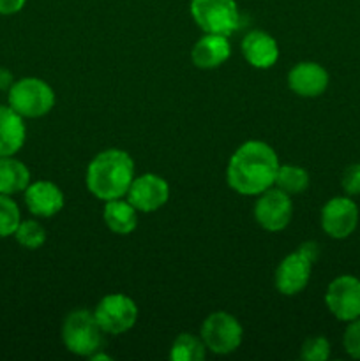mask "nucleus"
I'll return each mask as SVG.
<instances>
[{
	"label": "nucleus",
	"instance_id": "1",
	"mask_svg": "<svg viewBox=\"0 0 360 361\" xmlns=\"http://www.w3.org/2000/svg\"><path fill=\"white\" fill-rule=\"evenodd\" d=\"M279 157L265 141H246L232 155L226 169L228 185L242 196H260L274 187Z\"/></svg>",
	"mask_w": 360,
	"mask_h": 361
},
{
	"label": "nucleus",
	"instance_id": "2",
	"mask_svg": "<svg viewBox=\"0 0 360 361\" xmlns=\"http://www.w3.org/2000/svg\"><path fill=\"white\" fill-rule=\"evenodd\" d=\"M134 180V161L127 152L109 148L90 161L87 168V189L101 201L126 197Z\"/></svg>",
	"mask_w": 360,
	"mask_h": 361
},
{
	"label": "nucleus",
	"instance_id": "3",
	"mask_svg": "<svg viewBox=\"0 0 360 361\" xmlns=\"http://www.w3.org/2000/svg\"><path fill=\"white\" fill-rule=\"evenodd\" d=\"M320 256V247L314 242H306L288 254L275 270V289L284 296L300 295L307 288L314 261Z\"/></svg>",
	"mask_w": 360,
	"mask_h": 361
},
{
	"label": "nucleus",
	"instance_id": "4",
	"mask_svg": "<svg viewBox=\"0 0 360 361\" xmlns=\"http://www.w3.org/2000/svg\"><path fill=\"white\" fill-rule=\"evenodd\" d=\"M104 331L99 326L94 312L85 309L67 314L62 324V342L69 353L90 358L102 345Z\"/></svg>",
	"mask_w": 360,
	"mask_h": 361
},
{
	"label": "nucleus",
	"instance_id": "5",
	"mask_svg": "<svg viewBox=\"0 0 360 361\" xmlns=\"http://www.w3.org/2000/svg\"><path fill=\"white\" fill-rule=\"evenodd\" d=\"M7 101L11 108L23 118H39L53 109L55 92L41 78H21L9 88Z\"/></svg>",
	"mask_w": 360,
	"mask_h": 361
},
{
	"label": "nucleus",
	"instance_id": "6",
	"mask_svg": "<svg viewBox=\"0 0 360 361\" xmlns=\"http://www.w3.org/2000/svg\"><path fill=\"white\" fill-rule=\"evenodd\" d=\"M191 16L205 34L232 35L239 28L240 14L235 0H191Z\"/></svg>",
	"mask_w": 360,
	"mask_h": 361
},
{
	"label": "nucleus",
	"instance_id": "7",
	"mask_svg": "<svg viewBox=\"0 0 360 361\" xmlns=\"http://www.w3.org/2000/svg\"><path fill=\"white\" fill-rule=\"evenodd\" d=\"M200 337L205 348L214 355H232L242 344L244 328L232 314L214 312L201 324Z\"/></svg>",
	"mask_w": 360,
	"mask_h": 361
},
{
	"label": "nucleus",
	"instance_id": "8",
	"mask_svg": "<svg viewBox=\"0 0 360 361\" xmlns=\"http://www.w3.org/2000/svg\"><path fill=\"white\" fill-rule=\"evenodd\" d=\"M94 316L104 334L122 335L136 324L138 305L129 296L113 293L95 305Z\"/></svg>",
	"mask_w": 360,
	"mask_h": 361
},
{
	"label": "nucleus",
	"instance_id": "9",
	"mask_svg": "<svg viewBox=\"0 0 360 361\" xmlns=\"http://www.w3.org/2000/svg\"><path fill=\"white\" fill-rule=\"evenodd\" d=\"M325 303L335 319L342 323L360 317V279L353 275H339L328 284Z\"/></svg>",
	"mask_w": 360,
	"mask_h": 361
},
{
	"label": "nucleus",
	"instance_id": "10",
	"mask_svg": "<svg viewBox=\"0 0 360 361\" xmlns=\"http://www.w3.org/2000/svg\"><path fill=\"white\" fill-rule=\"evenodd\" d=\"M293 215L292 196L282 192L281 189H267L258 196L254 204V219L265 231L277 233L288 228Z\"/></svg>",
	"mask_w": 360,
	"mask_h": 361
},
{
	"label": "nucleus",
	"instance_id": "11",
	"mask_svg": "<svg viewBox=\"0 0 360 361\" xmlns=\"http://www.w3.org/2000/svg\"><path fill=\"white\" fill-rule=\"evenodd\" d=\"M359 226V207L349 196L332 197L321 208V229L334 240H344Z\"/></svg>",
	"mask_w": 360,
	"mask_h": 361
},
{
	"label": "nucleus",
	"instance_id": "12",
	"mask_svg": "<svg viewBox=\"0 0 360 361\" xmlns=\"http://www.w3.org/2000/svg\"><path fill=\"white\" fill-rule=\"evenodd\" d=\"M126 200L141 214H152L168 203L169 185L162 176L145 173V175L134 176Z\"/></svg>",
	"mask_w": 360,
	"mask_h": 361
},
{
	"label": "nucleus",
	"instance_id": "13",
	"mask_svg": "<svg viewBox=\"0 0 360 361\" xmlns=\"http://www.w3.org/2000/svg\"><path fill=\"white\" fill-rule=\"evenodd\" d=\"M327 69L318 62H300L288 73V87L300 97L313 99L325 94L328 87Z\"/></svg>",
	"mask_w": 360,
	"mask_h": 361
},
{
	"label": "nucleus",
	"instance_id": "14",
	"mask_svg": "<svg viewBox=\"0 0 360 361\" xmlns=\"http://www.w3.org/2000/svg\"><path fill=\"white\" fill-rule=\"evenodd\" d=\"M25 204L35 217H53L64 208V194L48 180L30 182L25 189Z\"/></svg>",
	"mask_w": 360,
	"mask_h": 361
},
{
	"label": "nucleus",
	"instance_id": "15",
	"mask_svg": "<svg viewBox=\"0 0 360 361\" xmlns=\"http://www.w3.org/2000/svg\"><path fill=\"white\" fill-rule=\"evenodd\" d=\"M232 55V44L228 35L221 34H205L196 41L191 49V60L198 69H217Z\"/></svg>",
	"mask_w": 360,
	"mask_h": 361
},
{
	"label": "nucleus",
	"instance_id": "16",
	"mask_svg": "<svg viewBox=\"0 0 360 361\" xmlns=\"http://www.w3.org/2000/svg\"><path fill=\"white\" fill-rule=\"evenodd\" d=\"M242 55L247 63L256 69H270L279 59V46L270 34L253 30L242 39Z\"/></svg>",
	"mask_w": 360,
	"mask_h": 361
},
{
	"label": "nucleus",
	"instance_id": "17",
	"mask_svg": "<svg viewBox=\"0 0 360 361\" xmlns=\"http://www.w3.org/2000/svg\"><path fill=\"white\" fill-rule=\"evenodd\" d=\"M27 127L23 116L18 115L9 104L0 106V157L16 155L25 145Z\"/></svg>",
	"mask_w": 360,
	"mask_h": 361
},
{
	"label": "nucleus",
	"instance_id": "18",
	"mask_svg": "<svg viewBox=\"0 0 360 361\" xmlns=\"http://www.w3.org/2000/svg\"><path fill=\"white\" fill-rule=\"evenodd\" d=\"M102 219L109 231L115 235H131L138 226V210L124 197L106 201Z\"/></svg>",
	"mask_w": 360,
	"mask_h": 361
},
{
	"label": "nucleus",
	"instance_id": "19",
	"mask_svg": "<svg viewBox=\"0 0 360 361\" xmlns=\"http://www.w3.org/2000/svg\"><path fill=\"white\" fill-rule=\"evenodd\" d=\"M30 183V171L14 155L0 157V194L14 196L25 192Z\"/></svg>",
	"mask_w": 360,
	"mask_h": 361
},
{
	"label": "nucleus",
	"instance_id": "20",
	"mask_svg": "<svg viewBox=\"0 0 360 361\" xmlns=\"http://www.w3.org/2000/svg\"><path fill=\"white\" fill-rule=\"evenodd\" d=\"M309 173L295 164H279L274 185L288 196H299L309 187Z\"/></svg>",
	"mask_w": 360,
	"mask_h": 361
},
{
	"label": "nucleus",
	"instance_id": "21",
	"mask_svg": "<svg viewBox=\"0 0 360 361\" xmlns=\"http://www.w3.org/2000/svg\"><path fill=\"white\" fill-rule=\"evenodd\" d=\"M205 348L201 337H194L191 334H180L175 338L169 351V360L172 361H201L205 358Z\"/></svg>",
	"mask_w": 360,
	"mask_h": 361
},
{
	"label": "nucleus",
	"instance_id": "22",
	"mask_svg": "<svg viewBox=\"0 0 360 361\" xmlns=\"http://www.w3.org/2000/svg\"><path fill=\"white\" fill-rule=\"evenodd\" d=\"M14 238L23 249L37 250L46 242V229L37 221H21L18 226Z\"/></svg>",
	"mask_w": 360,
	"mask_h": 361
},
{
	"label": "nucleus",
	"instance_id": "23",
	"mask_svg": "<svg viewBox=\"0 0 360 361\" xmlns=\"http://www.w3.org/2000/svg\"><path fill=\"white\" fill-rule=\"evenodd\" d=\"M21 222V212L11 196L0 194V238L14 236Z\"/></svg>",
	"mask_w": 360,
	"mask_h": 361
},
{
	"label": "nucleus",
	"instance_id": "24",
	"mask_svg": "<svg viewBox=\"0 0 360 361\" xmlns=\"http://www.w3.org/2000/svg\"><path fill=\"white\" fill-rule=\"evenodd\" d=\"M300 358L304 361H327L330 358V342L325 337L307 338L300 349Z\"/></svg>",
	"mask_w": 360,
	"mask_h": 361
},
{
	"label": "nucleus",
	"instance_id": "25",
	"mask_svg": "<svg viewBox=\"0 0 360 361\" xmlns=\"http://www.w3.org/2000/svg\"><path fill=\"white\" fill-rule=\"evenodd\" d=\"M342 345L349 358L360 360V317L348 323L342 335Z\"/></svg>",
	"mask_w": 360,
	"mask_h": 361
},
{
	"label": "nucleus",
	"instance_id": "26",
	"mask_svg": "<svg viewBox=\"0 0 360 361\" xmlns=\"http://www.w3.org/2000/svg\"><path fill=\"white\" fill-rule=\"evenodd\" d=\"M341 185L342 190L346 192V196H360V164H349L348 168L342 171L341 176Z\"/></svg>",
	"mask_w": 360,
	"mask_h": 361
},
{
	"label": "nucleus",
	"instance_id": "27",
	"mask_svg": "<svg viewBox=\"0 0 360 361\" xmlns=\"http://www.w3.org/2000/svg\"><path fill=\"white\" fill-rule=\"evenodd\" d=\"M27 0H0V14L2 16H13L20 13L25 7Z\"/></svg>",
	"mask_w": 360,
	"mask_h": 361
},
{
	"label": "nucleus",
	"instance_id": "28",
	"mask_svg": "<svg viewBox=\"0 0 360 361\" xmlns=\"http://www.w3.org/2000/svg\"><path fill=\"white\" fill-rule=\"evenodd\" d=\"M13 83H14V78L13 74H11V71H7L6 67H0V90L9 92V88L13 87Z\"/></svg>",
	"mask_w": 360,
	"mask_h": 361
}]
</instances>
